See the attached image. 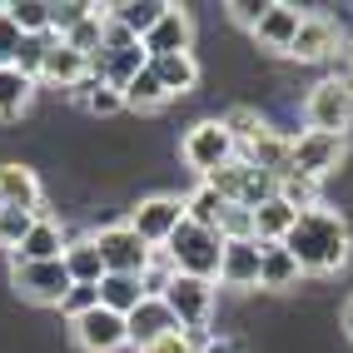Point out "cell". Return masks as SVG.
I'll return each instance as SVG.
<instances>
[{"instance_id":"cell-31","label":"cell","mask_w":353,"mask_h":353,"mask_svg":"<svg viewBox=\"0 0 353 353\" xmlns=\"http://www.w3.org/2000/svg\"><path fill=\"white\" fill-rule=\"evenodd\" d=\"M6 15L15 20L20 35H50V6L45 0H15V6H6Z\"/></svg>"},{"instance_id":"cell-28","label":"cell","mask_w":353,"mask_h":353,"mask_svg":"<svg viewBox=\"0 0 353 353\" xmlns=\"http://www.w3.org/2000/svg\"><path fill=\"white\" fill-rule=\"evenodd\" d=\"M164 100H170V90L159 85V75H154L150 65H145V70H139V75L125 85V110H159Z\"/></svg>"},{"instance_id":"cell-13","label":"cell","mask_w":353,"mask_h":353,"mask_svg":"<svg viewBox=\"0 0 353 353\" xmlns=\"http://www.w3.org/2000/svg\"><path fill=\"white\" fill-rule=\"evenodd\" d=\"M190 40H194V26H190V10H179V6H170L159 15V26L139 40V50H145L150 60H159V55H184L190 50Z\"/></svg>"},{"instance_id":"cell-36","label":"cell","mask_w":353,"mask_h":353,"mask_svg":"<svg viewBox=\"0 0 353 353\" xmlns=\"http://www.w3.org/2000/svg\"><path fill=\"white\" fill-rule=\"evenodd\" d=\"M219 239H254V209L224 204V214H219Z\"/></svg>"},{"instance_id":"cell-30","label":"cell","mask_w":353,"mask_h":353,"mask_svg":"<svg viewBox=\"0 0 353 353\" xmlns=\"http://www.w3.org/2000/svg\"><path fill=\"white\" fill-rule=\"evenodd\" d=\"M219 214H224V199L209 190V184H199V190L184 199V219L199 224V229H219Z\"/></svg>"},{"instance_id":"cell-37","label":"cell","mask_w":353,"mask_h":353,"mask_svg":"<svg viewBox=\"0 0 353 353\" xmlns=\"http://www.w3.org/2000/svg\"><path fill=\"white\" fill-rule=\"evenodd\" d=\"M170 279H174V269H170V259H164V254L154 249V259H150V269L139 274V289H145V299H164V289H170Z\"/></svg>"},{"instance_id":"cell-6","label":"cell","mask_w":353,"mask_h":353,"mask_svg":"<svg viewBox=\"0 0 353 353\" xmlns=\"http://www.w3.org/2000/svg\"><path fill=\"white\" fill-rule=\"evenodd\" d=\"M303 120H309V130L319 134H343L353 125V95L328 75L309 90V100H303Z\"/></svg>"},{"instance_id":"cell-18","label":"cell","mask_w":353,"mask_h":353,"mask_svg":"<svg viewBox=\"0 0 353 353\" xmlns=\"http://www.w3.org/2000/svg\"><path fill=\"white\" fill-rule=\"evenodd\" d=\"M334 50H339V26L328 15H303V26H299V35L289 45V55L294 60H328Z\"/></svg>"},{"instance_id":"cell-10","label":"cell","mask_w":353,"mask_h":353,"mask_svg":"<svg viewBox=\"0 0 353 353\" xmlns=\"http://www.w3.org/2000/svg\"><path fill=\"white\" fill-rule=\"evenodd\" d=\"M348 154L343 134H319V130H303L294 134V174H309V179H323L328 170H339Z\"/></svg>"},{"instance_id":"cell-27","label":"cell","mask_w":353,"mask_h":353,"mask_svg":"<svg viewBox=\"0 0 353 353\" xmlns=\"http://www.w3.org/2000/svg\"><path fill=\"white\" fill-rule=\"evenodd\" d=\"M30 90H35L30 75H20L15 65H0V120H20L30 105Z\"/></svg>"},{"instance_id":"cell-20","label":"cell","mask_w":353,"mask_h":353,"mask_svg":"<svg viewBox=\"0 0 353 353\" xmlns=\"http://www.w3.org/2000/svg\"><path fill=\"white\" fill-rule=\"evenodd\" d=\"M299 279L303 274L284 244H259V289H294Z\"/></svg>"},{"instance_id":"cell-40","label":"cell","mask_w":353,"mask_h":353,"mask_svg":"<svg viewBox=\"0 0 353 353\" xmlns=\"http://www.w3.org/2000/svg\"><path fill=\"white\" fill-rule=\"evenodd\" d=\"M20 45H26V35L15 30V20L6 15V6H0V65H15Z\"/></svg>"},{"instance_id":"cell-32","label":"cell","mask_w":353,"mask_h":353,"mask_svg":"<svg viewBox=\"0 0 353 353\" xmlns=\"http://www.w3.org/2000/svg\"><path fill=\"white\" fill-rule=\"evenodd\" d=\"M105 20H110V6H95V15L80 20V26L65 35V45H70L75 55H100V30H105Z\"/></svg>"},{"instance_id":"cell-38","label":"cell","mask_w":353,"mask_h":353,"mask_svg":"<svg viewBox=\"0 0 353 353\" xmlns=\"http://www.w3.org/2000/svg\"><path fill=\"white\" fill-rule=\"evenodd\" d=\"M85 110L105 120V114H120L125 110V95H120V90H110V85H90L85 90Z\"/></svg>"},{"instance_id":"cell-4","label":"cell","mask_w":353,"mask_h":353,"mask_svg":"<svg viewBox=\"0 0 353 353\" xmlns=\"http://www.w3.org/2000/svg\"><path fill=\"white\" fill-rule=\"evenodd\" d=\"M90 239H95V249L105 259V274H134L139 279L150 269V259H154V249L139 239L130 224H105L100 234H90Z\"/></svg>"},{"instance_id":"cell-43","label":"cell","mask_w":353,"mask_h":353,"mask_svg":"<svg viewBox=\"0 0 353 353\" xmlns=\"http://www.w3.org/2000/svg\"><path fill=\"white\" fill-rule=\"evenodd\" d=\"M204 353H244V339H219V334H214Z\"/></svg>"},{"instance_id":"cell-12","label":"cell","mask_w":353,"mask_h":353,"mask_svg":"<svg viewBox=\"0 0 353 353\" xmlns=\"http://www.w3.org/2000/svg\"><path fill=\"white\" fill-rule=\"evenodd\" d=\"M239 159L249 170H264L274 179H289L294 174V134H279V130H264L249 150H239Z\"/></svg>"},{"instance_id":"cell-41","label":"cell","mask_w":353,"mask_h":353,"mask_svg":"<svg viewBox=\"0 0 353 353\" xmlns=\"http://www.w3.org/2000/svg\"><path fill=\"white\" fill-rule=\"evenodd\" d=\"M130 45H139L120 20H105V30H100V55H114V50H130Z\"/></svg>"},{"instance_id":"cell-45","label":"cell","mask_w":353,"mask_h":353,"mask_svg":"<svg viewBox=\"0 0 353 353\" xmlns=\"http://www.w3.org/2000/svg\"><path fill=\"white\" fill-rule=\"evenodd\" d=\"M343 70H353V40H348V50H343Z\"/></svg>"},{"instance_id":"cell-33","label":"cell","mask_w":353,"mask_h":353,"mask_svg":"<svg viewBox=\"0 0 353 353\" xmlns=\"http://www.w3.org/2000/svg\"><path fill=\"white\" fill-rule=\"evenodd\" d=\"M279 199H284L294 214H309V209H319V179H309V174L279 179Z\"/></svg>"},{"instance_id":"cell-21","label":"cell","mask_w":353,"mask_h":353,"mask_svg":"<svg viewBox=\"0 0 353 353\" xmlns=\"http://www.w3.org/2000/svg\"><path fill=\"white\" fill-rule=\"evenodd\" d=\"M60 264H65V274L75 279V284H100V279H105V259H100V249H95V239H90V234L65 244Z\"/></svg>"},{"instance_id":"cell-26","label":"cell","mask_w":353,"mask_h":353,"mask_svg":"<svg viewBox=\"0 0 353 353\" xmlns=\"http://www.w3.org/2000/svg\"><path fill=\"white\" fill-rule=\"evenodd\" d=\"M150 65V55L139 50V45H130V50H114V55H100V80L110 85V90H120L125 95V85L139 75V70Z\"/></svg>"},{"instance_id":"cell-42","label":"cell","mask_w":353,"mask_h":353,"mask_svg":"<svg viewBox=\"0 0 353 353\" xmlns=\"http://www.w3.org/2000/svg\"><path fill=\"white\" fill-rule=\"evenodd\" d=\"M269 10V0H234L229 6V15H234V26H244V30H254L259 26V15Z\"/></svg>"},{"instance_id":"cell-25","label":"cell","mask_w":353,"mask_h":353,"mask_svg":"<svg viewBox=\"0 0 353 353\" xmlns=\"http://www.w3.org/2000/svg\"><path fill=\"white\" fill-rule=\"evenodd\" d=\"M294 209L284 204V199H269V204H259L254 209V239L259 244H284V234L294 229Z\"/></svg>"},{"instance_id":"cell-16","label":"cell","mask_w":353,"mask_h":353,"mask_svg":"<svg viewBox=\"0 0 353 353\" xmlns=\"http://www.w3.org/2000/svg\"><path fill=\"white\" fill-rule=\"evenodd\" d=\"M299 26H303V10L299 6H289V0H269V10L259 15V26H254V40L269 45V50H284L289 55Z\"/></svg>"},{"instance_id":"cell-1","label":"cell","mask_w":353,"mask_h":353,"mask_svg":"<svg viewBox=\"0 0 353 353\" xmlns=\"http://www.w3.org/2000/svg\"><path fill=\"white\" fill-rule=\"evenodd\" d=\"M284 249L294 254L299 274H334L348 264V224L334 214V209H309V214H299L294 229L284 234Z\"/></svg>"},{"instance_id":"cell-15","label":"cell","mask_w":353,"mask_h":353,"mask_svg":"<svg viewBox=\"0 0 353 353\" xmlns=\"http://www.w3.org/2000/svg\"><path fill=\"white\" fill-rule=\"evenodd\" d=\"M0 209H35V219H50L40 199V179L26 164H0Z\"/></svg>"},{"instance_id":"cell-9","label":"cell","mask_w":353,"mask_h":353,"mask_svg":"<svg viewBox=\"0 0 353 353\" xmlns=\"http://www.w3.org/2000/svg\"><path fill=\"white\" fill-rule=\"evenodd\" d=\"M70 334L85 353H120L130 348V328H125V314H110V309H90L80 319H70Z\"/></svg>"},{"instance_id":"cell-39","label":"cell","mask_w":353,"mask_h":353,"mask_svg":"<svg viewBox=\"0 0 353 353\" xmlns=\"http://www.w3.org/2000/svg\"><path fill=\"white\" fill-rule=\"evenodd\" d=\"M90 309H100V289L95 284H75V289L65 294V303H60V314H70V319H80Z\"/></svg>"},{"instance_id":"cell-14","label":"cell","mask_w":353,"mask_h":353,"mask_svg":"<svg viewBox=\"0 0 353 353\" xmlns=\"http://www.w3.org/2000/svg\"><path fill=\"white\" fill-rule=\"evenodd\" d=\"M214 284H224V289H259V239H224Z\"/></svg>"},{"instance_id":"cell-22","label":"cell","mask_w":353,"mask_h":353,"mask_svg":"<svg viewBox=\"0 0 353 353\" xmlns=\"http://www.w3.org/2000/svg\"><path fill=\"white\" fill-rule=\"evenodd\" d=\"M150 70L159 75V85L170 90V100L174 95H190V90L199 85V60L184 50V55H159V60H150Z\"/></svg>"},{"instance_id":"cell-5","label":"cell","mask_w":353,"mask_h":353,"mask_svg":"<svg viewBox=\"0 0 353 353\" xmlns=\"http://www.w3.org/2000/svg\"><path fill=\"white\" fill-rule=\"evenodd\" d=\"M10 284H15V294H20V299L60 309L65 294L75 289V279L65 274L60 259H50V264H15V259H10Z\"/></svg>"},{"instance_id":"cell-44","label":"cell","mask_w":353,"mask_h":353,"mask_svg":"<svg viewBox=\"0 0 353 353\" xmlns=\"http://www.w3.org/2000/svg\"><path fill=\"white\" fill-rule=\"evenodd\" d=\"M343 334L353 339V299H348V309H343Z\"/></svg>"},{"instance_id":"cell-3","label":"cell","mask_w":353,"mask_h":353,"mask_svg":"<svg viewBox=\"0 0 353 353\" xmlns=\"http://www.w3.org/2000/svg\"><path fill=\"white\" fill-rule=\"evenodd\" d=\"M179 154H184V164H190L199 179H209L214 170H224L229 159H239V150H234V139H229V130L219 120H199L190 134H184Z\"/></svg>"},{"instance_id":"cell-23","label":"cell","mask_w":353,"mask_h":353,"mask_svg":"<svg viewBox=\"0 0 353 353\" xmlns=\"http://www.w3.org/2000/svg\"><path fill=\"white\" fill-rule=\"evenodd\" d=\"M164 10H170V0H125V6H110V20H120L134 40H145Z\"/></svg>"},{"instance_id":"cell-34","label":"cell","mask_w":353,"mask_h":353,"mask_svg":"<svg viewBox=\"0 0 353 353\" xmlns=\"http://www.w3.org/2000/svg\"><path fill=\"white\" fill-rule=\"evenodd\" d=\"M90 15H95V6H90V0H60V6H50V35L65 40V35L75 30L80 20H90Z\"/></svg>"},{"instance_id":"cell-2","label":"cell","mask_w":353,"mask_h":353,"mask_svg":"<svg viewBox=\"0 0 353 353\" xmlns=\"http://www.w3.org/2000/svg\"><path fill=\"white\" fill-rule=\"evenodd\" d=\"M164 259H170V269L174 274H190V279H209L214 284L219 279V254H224V239H219V229H199L184 219L170 239H164L159 249Z\"/></svg>"},{"instance_id":"cell-7","label":"cell","mask_w":353,"mask_h":353,"mask_svg":"<svg viewBox=\"0 0 353 353\" xmlns=\"http://www.w3.org/2000/svg\"><path fill=\"white\" fill-rule=\"evenodd\" d=\"M164 309L179 319V328H209V319H214V284L174 274L170 289H164Z\"/></svg>"},{"instance_id":"cell-24","label":"cell","mask_w":353,"mask_h":353,"mask_svg":"<svg viewBox=\"0 0 353 353\" xmlns=\"http://www.w3.org/2000/svg\"><path fill=\"white\" fill-rule=\"evenodd\" d=\"M95 289H100V309H110V314H134L139 299H145L134 274H105Z\"/></svg>"},{"instance_id":"cell-17","label":"cell","mask_w":353,"mask_h":353,"mask_svg":"<svg viewBox=\"0 0 353 353\" xmlns=\"http://www.w3.org/2000/svg\"><path fill=\"white\" fill-rule=\"evenodd\" d=\"M40 80H45V85H60V90H80V85L90 80V55H75L65 40H55L50 50H45ZM95 85H100V80H95Z\"/></svg>"},{"instance_id":"cell-11","label":"cell","mask_w":353,"mask_h":353,"mask_svg":"<svg viewBox=\"0 0 353 353\" xmlns=\"http://www.w3.org/2000/svg\"><path fill=\"white\" fill-rule=\"evenodd\" d=\"M125 328H130V348L145 353L150 343L179 334V319L164 309V299H139V309H134V314H125Z\"/></svg>"},{"instance_id":"cell-35","label":"cell","mask_w":353,"mask_h":353,"mask_svg":"<svg viewBox=\"0 0 353 353\" xmlns=\"http://www.w3.org/2000/svg\"><path fill=\"white\" fill-rule=\"evenodd\" d=\"M35 229V209H0V249H20V239Z\"/></svg>"},{"instance_id":"cell-19","label":"cell","mask_w":353,"mask_h":353,"mask_svg":"<svg viewBox=\"0 0 353 353\" xmlns=\"http://www.w3.org/2000/svg\"><path fill=\"white\" fill-rule=\"evenodd\" d=\"M65 229H60V219H35V229L20 239V249L10 254L15 264H50V259H60L65 254Z\"/></svg>"},{"instance_id":"cell-8","label":"cell","mask_w":353,"mask_h":353,"mask_svg":"<svg viewBox=\"0 0 353 353\" xmlns=\"http://www.w3.org/2000/svg\"><path fill=\"white\" fill-rule=\"evenodd\" d=\"M125 224H130L150 249H164V239H170V234L184 224V199H174V194H154V199H145L139 209H130Z\"/></svg>"},{"instance_id":"cell-29","label":"cell","mask_w":353,"mask_h":353,"mask_svg":"<svg viewBox=\"0 0 353 353\" xmlns=\"http://www.w3.org/2000/svg\"><path fill=\"white\" fill-rule=\"evenodd\" d=\"M224 130H229V139H234V150H249L254 145V139L259 134H264L269 125L264 120H259V110H249V105H234L229 114H224V120H219Z\"/></svg>"}]
</instances>
